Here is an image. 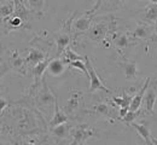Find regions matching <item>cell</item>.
I'll use <instances>...</instances> for the list:
<instances>
[{
	"label": "cell",
	"instance_id": "cell-1",
	"mask_svg": "<svg viewBox=\"0 0 157 145\" xmlns=\"http://www.w3.org/2000/svg\"><path fill=\"white\" fill-rule=\"evenodd\" d=\"M1 116H7L10 119L6 124H1V132L6 129L7 134L18 137L20 140L17 144L29 137L48 134V122H46V117L35 108L11 102V105L6 109V115L4 114Z\"/></svg>",
	"mask_w": 157,
	"mask_h": 145
},
{
	"label": "cell",
	"instance_id": "cell-2",
	"mask_svg": "<svg viewBox=\"0 0 157 145\" xmlns=\"http://www.w3.org/2000/svg\"><path fill=\"white\" fill-rule=\"evenodd\" d=\"M27 94L30 96L34 106L39 110L40 113L46 117V119H52L53 114V108L56 106V99L57 97L51 92L47 80L44 78L39 86H30L28 91L25 92Z\"/></svg>",
	"mask_w": 157,
	"mask_h": 145
},
{
	"label": "cell",
	"instance_id": "cell-3",
	"mask_svg": "<svg viewBox=\"0 0 157 145\" xmlns=\"http://www.w3.org/2000/svg\"><path fill=\"white\" fill-rule=\"evenodd\" d=\"M115 32H117V27L114 15H106L96 17L91 28L83 36L92 45H103L108 40V36H113Z\"/></svg>",
	"mask_w": 157,
	"mask_h": 145
},
{
	"label": "cell",
	"instance_id": "cell-4",
	"mask_svg": "<svg viewBox=\"0 0 157 145\" xmlns=\"http://www.w3.org/2000/svg\"><path fill=\"white\" fill-rule=\"evenodd\" d=\"M78 11H75L68 20L62 23V27L57 33H55V40L57 44V53H56V58H59L64 51L69 47L73 46L74 39H73V22L75 20V17L78 16Z\"/></svg>",
	"mask_w": 157,
	"mask_h": 145
},
{
	"label": "cell",
	"instance_id": "cell-5",
	"mask_svg": "<svg viewBox=\"0 0 157 145\" xmlns=\"http://www.w3.org/2000/svg\"><path fill=\"white\" fill-rule=\"evenodd\" d=\"M63 111L68 115L70 120H78L82 116V114H87V109L85 108L83 92L81 90H70L69 98L65 105L63 106Z\"/></svg>",
	"mask_w": 157,
	"mask_h": 145
},
{
	"label": "cell",
	"instance_id": "cell-6",
	"mask_svg": "<svg viewBox=\"0 0 157 145\" xmlns=\"http://www.w3.org/2000/svg\"><path fill=\"white\" fill-rule=\"evenodd\" d=\"M87 114L94 115V116H104L111 124H114L116 120H121L118 108L113 103H110L109 101L100 102L96 105H92L90 109H87Z\"/></svg>",
	"mask_w": 157,
	"mask_h": 145
},
{
	"label": "cell",
	"instance_id": "cell-7",
	"mask_svg": "<svg viewBox=\"0 0 157 145\" xmlns=\"http://www.w3.org/2000/svg\"><path fill=\"white\" fill-rule=\"evenodd\" d=\"M94 15L96 13H93L92 10H88V11H86L85 13H82L78 18L75 17V20L73 22V39H74L73 46L76 44L78 38L83 36L88 32V29L91 28L92 23H93L94 18H96Z\"/></svg>",
	"mask_w": 157,
	"mask_h": 145
},
{
	"label": "cell",
	"instance_id": "cell-8",
	"mask_svg": "<svg viewBox=\"0 0 157 145\" xmlns=\"http://www.w3.org/2000/svg\"><path fill=\"white\" fill-rule=\"evenodd\" d=\"M97 135V131L94 128H92L88 124H78L76 126L73 127L71 131V142L69 145H85V143L92 138Z\"/></svg>",
	"mask_w": 157,
	"mask_h": 145
},
{
	"label": "cell",
	"instance_id": "cell-9",
	"mask_svg": "<svg viewBox=\"0 0 157 145\" xmlns=\"http://www.w3.org/2000/svg\"><path fill=\"white\" fill-rule=\"evenodd\" d=\"M85 63H86V67H87V70H88V80H90V88H88V92L92 93V92H96V91H104L105 93L108 94H111V91L103 83L101 79L99 78V75L96 73L94 70V67L93 64L91 63L88 56H85Z\"/></svg>",
	"mask_w": 157,
	"mask_h": 145
},
{
	"label": "cell",
	"instance_id": "cell-10",
	"mask_svg": "<svg viewBox=\"0 0 157 145\" xmlns=\"http://www.w3.org/2000/svg\"><path fill=\"white\" fill-rule=\"evenodd\" d=\"M7 71L12 70L15 73H18L22 76H25L28 74V64L25 62V58H23L17 50H12L7 58Z\"/></svg>",
	"mask_w": 157,
	"mask_h": 145
},
{
	"label": "cell",
	"instance_id": "cell-11",
	"mask_svg": "<svg viewBox=\"0 0 157 145\" xmlns=\"http://www.w3.org/2000/svg\"><path fill=\"white\" fill-rule=\"evenodd\" d=\"M111 44L114 46V48L117 51L121 56L124 55V51L129 47H132L133 45H136L137 42L133 40V38L131 36V33H122V32H115L114 35L111 36Z\"/></svg>",
	"mask_w": 157,
	"mask_h": 145
},
{
	"label": "cell",
	"instance_id": "cell-12",
	"mask_svg": "<svg viewBox=\"0 0 157 145\" xmlns=\"http://www.w3.org/2000/svg\"><path fill=\"white\" fill-rule=\"evenodd\" d=\"M157 101V80H151L144 94V113L146 115H154V106Z\"/></svg>",
	"mask_w": 157,
	"mask_h": 145
},
{
	"label": "cell",
	"instance_id": "cell-13",
	"mask_svg": "<svg viewBox=\"0 0 157 145\" xmlns=\"http://www.w3.org/2000/svg\"><path fill=\"white\" fill-rule=\"evenodd\" d=\"M1 24H2V30L5 35H9L12 32H20V30H28L27 25L23 23V21L20 17L12 15L7 18L1 20Z\"/></svg>",
	"mask_w": 157,
	"mask_h": 145
},
{
	"label": "cell",
	"instance_id": "cell-14",
	"mask_svg": "<svg viewBox=\"0 0 157 145\" xmlns=\"http://www.w3.org/2000/svg\"><path fill=\"white\" fill-rule=\"evenodd\" d=\"M134 96L132 94H128L126 91L122 92V97H115V96H111V98H109L108 101L110 103H113L114 105H116L117 108H120V117H124L126 114L129 111V106L132 103V99H133Z\"/></svg>",
	"mask_w": 157,
	"mask_h": 145
},
{
	"label": "cell",
	"instance_id": "cell-15",
	"mask_svg": "<svg viewBox=\"0 0 157 145\" xmlns=\"http://www.w3.org/2000/svg\"><path fill=\"white\" fill-rule=\"evenodd\" d=\"M151 30H154V25L149 24L146 22H139L136 29L133 30V33H131V36L133 38V40L136 42L145 40V41H150V38L152 35Z\"/></svg>",
	"mask_w": 157,
	"mask_h": 145
},
{
	"label": "cell",
	"instance_id": "cell-16",
	"mask_svg": "<svg viewBox=\"0 0 157 145\" xmlns=\"http://www.w3.org/2000/svg\"><path fill=\"white\" fill-rule=\"evenodd\" d=\"M47 57H50V51H42L40 47H34L30 45L29 47V52L28 56L25 57V62L28 64V67H35L38 63L45 61Z\"/></svg>",
	"mask_w": 157,
	"mask_h": 145
},
{
	"label": "cell",
	"instance_id": "cell-17",
	"mask_svg": "<svg viewBox=\"0 0 157 145\" xmlns=\"http://www.w3.org/2000/svg\"><path fill=\"white\" fill-rule=\"evenodd\" d=\"M73 124L71 122H65L52 128L51 129V135L53 137V140L56 143H60L62 140H67L71 138V131H73Z\"/></svg>",
	"mask_w": 157,
	"mask_h": 145
},
{
	"label": "cell",
	"instance_id": "cell-18",
	"mask_svg": "<svg viewBox=\"0 0 157 145\" xmlns=\"http://www.w3.org/2000/svg\"><path fill=\"white\" fill-rule=\"evenodd\" d=\"M15 2V12L13 15L20 17L21 20L23 21V23L27 25L28 30L32 28L30 25V15H32V11L27 7V5L22 1V0H13Z\"/></svg>",
	"mask_w": 157,
	"mask_h": 145
},
{
	"label": "cell",
	"instance_id": "cell-19",
	"mask_svg": "<svg viewBox=\"0 0 157 145\" xmlns=\"http://www.w3.org/2000/svg\"><path fill=\"white\" fill-rule=\"evenodd\" d=\"M51 59H52V58L47 57L45 61L38 63L35 67L32 68V74H33V78H34L33 86L36 87V86H39L40 83H41L42 79H44V74H45V71L47 70V67H48V64L51 62Z\"/></svg>",
	"mask_w": 157,
	"mask_h": 145
},
{
	"label": "cell",
	"instance_id": "cell-20",
	"mask_svg": "<svg viewBox=\"0 0 157 145\" xmlns=\"http://www.w3.org/2000/svg\"><path fill=\"white\" fill-rule=\"evenodd\" d=\"M69 120H70V119L68 117V115H67L64 111H62V110H60L59 104H58V101L56 99L55 114H53L52 119L48 121V128H50V129H52V128L57 127V126H59V124H65V122H69Z\"/></svg>",
	"mask_w": 157,
	"mask_h": 145
},
{
	"label": "cell",
	"instance_id": "cell-21",
	"mask_svg": "<svg viewBox=\"0 0 157 145\" xmlns=\"http://www.w3.org/2000/svg\"><path fill=\"white\" fill-rule=\"evenodd\" d=\"M150 81H151V78H146L145 79V82L143 85V87L139 90L137 94L133 97L132 99V103H131V106H129V111H139L141 110V103H143V99H144V94H145V91L146 88L149 87L150 85Z\"/></svg>",
	"mask_w": 157,
	"mask_h": 145
},
{
	"label": "cell",
	"instance_id": "cell-22",
	"mask_svg": "<svg viewBox=\"0 0 157 145\" xmlns=\"http://www.w3.org/2000/svg\"><path fill=\"white\" fill-rule=\"evenodd\" d=\"M118 67H121L123 69L124 76L128 81L131 80H136L138 76V68L137 62L136 61H122L118 63Z\"/></svg>",
	"mask_w": 157,
	"mask_h": 145
},
{
	"label": "cell",
	"instance_id": "cell-23",
	"mask_svg": "<svg viewBox=\"0 0 157 145\" xmlns=\"http://www.w3.org/2000/svg\"><path fill=\"white\" fill-rule=\"evenodd\" d=\"M27 7L32 11V13L36 15L39 18H42L45 12H44V7L46 4V0H22Z\"/></svg>",
	"mask_w": 157,
	"mask_h": 145
},
{
	"label": "cell",
	"instance_id": "cell-24",
	"mask_svg": "<svg viewBox=\"0 0 157 145\" xmlns=\"http://www.w3.org/2000/svg\"><path fill=\"white\" fill-rule=\"evenodd\" d=\"M65 68H68V65L65 64V62L62 59V58H52L51 62L47 67V71L53 75V76H59L64 73Z\"/></svg>",
	"mask_w": 157,
	"mask_h": 145
},
{
	"label": "cell",
	"instance_id": "cell-25",
	"mask_svg": "<svg viewBox=\"0 0 157 145\" xmlns=\"http://www.w3.org/2000/svg\"><path fill=\"white\" fill-rule=\"evenodd\" d=\"M131 127H133L136 131L138 132V134L144 139V142L146 143V145H154L152 144V140H151V133H150V129L146 124H138V122H133L131 124Z\"/></svg>",
	"mask_w": 157,
	"mask_h": 145
},
{
	"label": "cell",
	"instance_id": "cell-26",
	"mask_svg": "<svg viewBox=\"0 0 157 145\" xmlns=\"http://www.w3.org/2000/svg\"><path fill=\"white\" fill-rule=\"evenodd\" d=\"M143 22H146L149 24H155L157 22V4H149L144 10V18Z\"/></svg>",
	"mask_w": 157,
	"mask_h": 145
},
{
	"label": "cell",
	"instance_id": "cell-27",
	"mask_svg": "<svg viewBox=\"0 0 157 145\" xmlns=\"http://www.w3.org/2000/svg\"><path fill=\"white\" fill-rule=\"evenodd\" d=\"M62 59L65 62L67 65H69V63L70 62H75V61H82L83 59V57H81V56H78V53L73 50V46H69L65 51H64V53L62 55Z\"/></svg>",
	"mask_w": 157,
	"mask_h": 145
},
{
	"label": "cell",
	"instance_id": "cell-28",
	"mask_svg": "<svg viewBox=\"0 0 157 145\" xmlns=\"http://www.w3.org/2000/svg\"><path fill=\"white\" fill-rule=\"evenodd\" d=\"M13 12H15V2H13V0H11L10 2H6V4H1V6H0L1 20L12 16Z\"/></svg>",
	"mask_w": 157,
	"mask_h": 145
},
{
	"label": "cell",
	"instance_id": "cell-29",
	"mask_svg": "<svg viewBox=\"0 0 157 145\" xmlns=\"http://www.w3.org/2000/svg\"><path fill=\"white\" fill-rule=\"evenodd\" d=\"M140 114H141V110H139V111H128L126 114V116L121 119V121L124 124H127V126H131V124L134 122V120L137 117H139Z\"/></svg>",
	"mask_w": 157,
	"mask_h": 145
},
{
	"label": "cell",
	"instance_id": "cell-30",
	"mask_svg": "<svg viewBox=\"0 0 157 145\" xmlns=\"http://www.w3.org/2000/svg\"><path fill=\"white\" fill-rule=\"evenodd\" d=\"M68 68H75V69H78L80 71H82L87 79H88V70H87V67H86V63L83 61H75V62H70Z\"/></svg>",
	"mask_w": 157,
	"mask_h": 145
},
{
	"label": "cell",
	"instance_id": "cell-31",
	"mask_svg": "<svg viewBox=\"0 0 157 145\" xmlns=\"http://www.w3.org/2000/svg\"><path fill=\"white\" fill-rule=\"evenodd\" d=\"M110 1H111V0H97V1H96V5H94L93 9H92V12L96 13L100 7H103V5H104L105 2H110Z\"/></svg>",
	"mask_w": 157,
	"mask_h": 145
},
{
	"label": "cell",
	"instance_id": "cell-32",
	"mask_svg": "<svg viewBox=\"0 0 157 145\" xmlns=\"http://www.w3.org/2000/svg\"><path fill=\"white\" fill-rule=\"evenodd\" d=\"M150 41L157 44V35H156V34H152V35H151V38H150Z\"/></svg>",
	"mask_w": 157,
	"mask_h": 145
},
{
	"label": "cell",
	"instance_id": "cell-33",
	"mask_svg": "<svg viewBox=\"0 0 157 145\" xmlns=\"http://www.w3.org/2000/svg\"><path fill=\"white\" fill-rule=\"evenodd\" d=\"M151 140H152V144L157 145V138H155V137H151Z\"/></svg>",
	"mask_w": 157,
	"mask_h": 145
},
{
	"label": "cell",
	"instance_id": "cell-34",
	"mask_svg": "<svg viewBox=\"0 0 157 145\" xmlns=\"http://www.w3.org/2000/svg\"><path fill=\"white\" fill-rule=\"evenodd\" d=\"M154 34H156L157 35V22L154 24Z\"/></svg>",
	"mask_w": 157,
	"mask_h": 145
},
{
	"label": "cell",
	"instance_id": "cell-35",
	"mask_svg": "<svg viewBox=\"0 0 157 145\" xmlns=\"http://www.w3.org/2000/svg\"><path fill=\"white\" fill-rule=\"evenodd\" d=\"M149 1H151V2H154V4H157V0H149Z\"/></svg>",
	"mask_w": 157,
	"mask_h": 145
},
{
	"label": "cell",
	"instance_id": "cell-36",
	"mask_svg": "<svg viewBox=\"0 0 157 145\" xmlns=\"http://www.w3.org/2000/svg\"><path fill=\"white\" fill-rule=\"evenodd\" d=\"M1 145H16V144H7V143H6V144H5V143H4V142H2V143H1Z\"/></svg>",
	"mask_w": 157,
	"mask_h": 145
}]
</instances>
